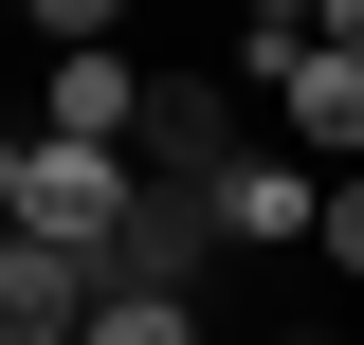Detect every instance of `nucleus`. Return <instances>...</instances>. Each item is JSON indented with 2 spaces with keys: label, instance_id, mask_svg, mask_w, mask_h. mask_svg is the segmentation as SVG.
Here are the masks:
<instances>
[{
  "label": "nucleus",
  "instance_id": "6e6552de",
  "mask_svg": "<svg viewBox=\"0 0 364 345\" xmlns=\"http://www.w3.org/2000/svg\"><path fill=\"white\" fill-rule=\"evenodd\" d=\"M310 273H328V291H364V182H328V218H310Z\"/></svg>",
  "mask_w": 364,
  "mask_h": 345
},
{
  "label": "nucleus",
  "instance_id": "39448f33",
  "mask_svg": "<svg viewBox=\"0 0 364 345\" xmlns=\"http://www.w3.org/2000/svg\"><path fill=\"white\" fill-rule=\"evenodd\" d=\"M200 218H219V255H310V218H328V182L291 164V146H237V164L200 182Z\"/></svg>",
  "mask_w": 364,
  "mask_h": 345
},
{
  "label": "nucleus",
  "instance_id": "1a4fd4ad",
  "mask_svg": "<svg viewBox=\"0 0 364 345\" xmlns=\"http://www.w3.org/2000/svg\"><path fill=\"white\" fill-rule=\"evenodd\" d=\"M0 218H18V128H0Z\"/></svg>",
  "mask_w": 364,
  "mask_h": 345
},
{
  "label": "nucleus",
  "instance_id": "9b49d317",
  "mask_svg": "<svg viewBox=\"0 0 364 345\" xmlns=\"http://www.w3.org/2000/svg\"><path fill=\"white\" fill-rule=\"evenodd\" d=\"M0 37H18V18H0Z\"/></svg>",
  "mask_w": 364,
  "mask_h": 345
},
{
  "label": "nucleus",
  "instance_id": "7ed1b4c3",
  "mask_svg": "<svg viewBox=\"0 0 364 345\" xmlns=\"http://www.w3.org/2000/svg\"><path fill=\"white\" fill-rule=\"evenodd\" d=\"M109 218H128V164H109V146H37V128H18V218H0V236L109 273Z\"/></svg>",
  "mask_w": 364,
  "mask_h": 345
},
{
  "label": "nucleus",
  "instance_id": "0eeeda50",
  "mask_svg": "<svg viewBox=\"0 0 364 345\" xmlns=\"http://www.w3.org/2000/svg\"><path fill=\"white\" fill-rule=\"evenodd\" d=\"M73 345H200V309H182V291H91Z\"/></svg>",
  "mask_w": 364,
  "mask_h": 345
},
{
  "label": "nucleus",
  "instance_id": "423d86ee",
  "mask_svg": "<svg viewBox=\"0 0 364 345\" xmlns=\"http://www.w3.org/2000/svg\"><path fill=\"white\" fill-rule=\"evenodd\" d=\"M91 327V273L37 255V236H0V345H73Z\"/></svg>",
  "mask_w": 364,
  "mask_h": 345
},
{
  "label": "nucleus",
  "instance_id": "20e7f679",
  "mask_svg": "<svg viewBox=\"0 0 364 345\" xmlns=\"http://www.w3.org/2000/svg\"><path fill=\"white\" fill-rule=\"evenodd\" d=\"M219 218H200V200H164V182H128V218H109V273H91V291H182V309H200V291H219Z\"/></svg>",
  "mask_w": 364,
  "mask_h": 345
},
{
  "label": "nucleus",
  "instance_id": "f257e3e1",
  "mask_svg": "<svg viewBox=\"0 0 364 345\" xmlns=\"http://www.w3.org/2000/svg\"><path fill=\"white\" fill-rule=\"evenodd\" d=\"M37 146H109L128 164V109H146V55H128V18L109 0H37Z\"/></svg>",
  "mask_w": 364,
  "mask_h": 345
},
{
  "label": "nucleus",
  "instance_id": "9d476101",
  "mask_svg": "<svg viewBox=\"0 0 364 345\" xmlns=\"http://www.w3.org/2000/svg\"><path fill=\"white\" fill-rule=\"evenodd\" d=\"M255 345H346V327H255Z\"/></svg>",
  "mask_w": 364,
  "mask_h": 345
},
{
  "label": "nucleus",
  "instance_id": "f03ea898",
  "mask_svg": "<svg viewBox=\"0 0 364 345\" xmlns=\"http://www.w3.org/2000/svg\"><path fill=\"white\" fill-rule=\"evenodd\" d=\"M219 164H237V73H219V55H164V73H146V109H128V182L200 200Z\"/></svg>",
  "mask_w": 364,
  "mask_h": 345
}]
</instances>
